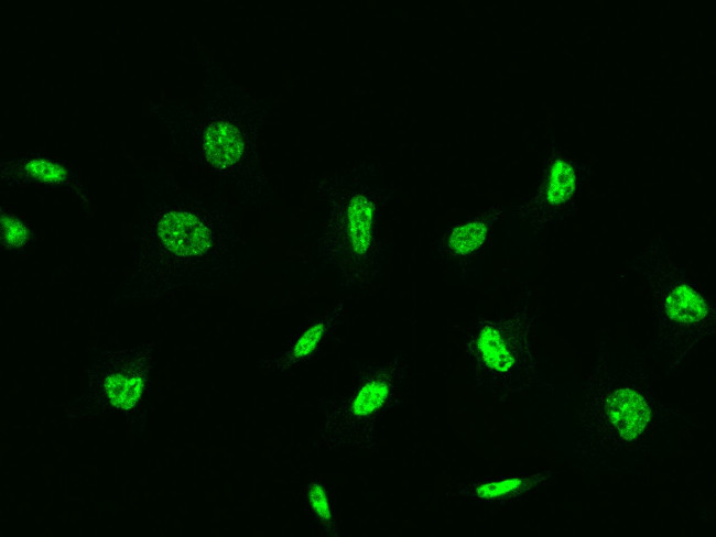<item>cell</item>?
Returning a JSON list of instances; mask_svg holds the SVG:
<instances>
[{"label": "cell", "mask_w": 716, "mask_h": 537, "mask_svg": "<svg viewBox=\"0 0 716 537\" xmlns=\"http://www.w3.org/2000/svg\"><path fill=\"white\" fill-rule=\"evenodd\" d=\"M503 216L505 207L492 204L453 222L437 239L435 251L438 259L456 267L473 264L489 250Z\"/></svg>", "instance_id": "cell-11"}, {"label": "cell", "mask_w": 716, "mask_h": 537, "mask_svg": "<svg viewBox=\"0 0 716 537\" xmlns=\"http://www.w3.org/2000/svg\"><path fill=\"white\" fill-rule=\"evenodd\" d=\"M198 101L159 97L148 105L173 152L226 185L243 205L260 208L273 197L262 158L272 119L269 102L213 59H200Z\"/></svg>", "instance_id": "cell-3"}, {"label": "cell", "mask_w": 716, "mask_h": 537, "mask_svg": "<svg viewBox=\"0 0 716 537\" xmlns=\"http://www.w3.org/2000/svg\"><path fill=\"white\" fill-rule=\"evenodd\" d=\"M324 205L315 257L348 291L368 292L382 277L387 246L382 217L390 191L373 162L328 173L315 184Z\"/></svg>", "instance_id": "cell-4"}, {"label": "cell", "mask_w": 716, "mask_h": 537, "mask_svg": "<svg viewBox=\"0 0 716 537\" xmlns=\"http://www.w3.org/2000/svg\"><path fill=\"white\" fill-rule=\"evenodd\" d=\"M154 351L153 341L98 351L87 370L84 407L95 414L134 409L149 390Z\"/></svg>", "instance_id": "cell-8"}, {"label": "cell", "mask_w": 716, "mask_h": 537, "mask_svg": "<svg viewBox=\"0 0 716 537\" xmlns=\"http://www.w3.org/2000/svg\"><path fill=\"white\" fill-rule=\"evenodd\" d=\"M650 294L653 347L668 374L681 372L716 333V308L703 286L658 238L629 262Z\"/></svg>", "instance_id": "cell-5"}, {"label": "cell", "mask_w": 716, "mask_h": 537, "mask_svg": "<svg viewBox=\"0 0 716 537\" xmlns=\"http://www.w3.org/2000/svg\"><path fill=\"white\" fill-rule=\"evenodd\" d=\"M346 309L344 302H337L323 315L310 320L282 351L259 361L261 370L284 375L314 360L340 325Z\"/></svg>", "instance_id": "cell-12"}, {"label": "cell", "mask_w": 716, "mask_h": 537, "mask_svg": "<svg viewBox=\"0 0 716 537\" xmlns=\"http://www.w3.org/2000/svg\"><path fill=\"white\" fill-rule=\"evenodd\" d=\"M1 245L11 255L25 253L35 242L33 226L15 209L1 206Z\"/></svg>", "instance_id": "cell-15"}, {"label": "cell", "mask_w": 716, "mask_h": 537, "mask_svg": "<svg viewBox=\"0 0 716 537\" xmlns=\"http://www.w3.org/2000/svg\"><path fill=\"white\" fill-rule=\"evenodd\" d=\"M641 353L599 340L563 409L565 452L593 473H629L665 438L675 413L659 398Z\"/></svg>", "instance_id": "cell-2"}, {"label": "cell", "mask_w": 716, "mask_h": 537, "mask_svg": "<svg viewBox=\"0 0 716 537\" xmlns=\"http://www.w3.org/2000/svg\"><path fill=\"white\" fill-rule=\"evenodd\" d=\"M535 326L531 294L503 315L479 316L470 324L463 352L477 390L503 403L534 386L539 376Z\"/></svg>", "instance_id": "cell-6"}, {"label": "cell", "mask_w": 716, "mask_h": 537, "mask_svg": "<svg viewBox=\"0 0 716 537\" xmlns=\"http://www.w3.org/2000/svg\"><path fill=\"white\" fill-rule=\"evenodd\" d=\"M587 174L584 162L551 145L534 190L513 209L516 219L534 233L561 223L576 210Z\"/></svg>", "instance_id": "cell-9"}, {"label": "cell", "mask_w": 716, "mask_h": 537, "mask_svg": "<svg viewBox=\"0 0 716 537\" xmlns=\"http://www.w3.org/2000/svg\"><path fill=\"white\" fill-rule=\"evenodd\" d=\"M304 500L314 523L328 536L338 533V515L327 485L319 479H313L304 487Z\"/></svg>", "instance_id": "cell-14"}, {"label": "cell", "mask_w": 716, "mask_h": 537, "mask_svg": "<svg viewBox=\"0 0 716 537\" xmlns=\"http://www.w3.org/2000/svg\"><path fill=\"white\" fill-rule=\"evenodd\" d=\"M554 479L552 469L484 476L459 484L454 495L479 504H506L539 491Z\"/></svg>", "instance_id": "cell-13"}, {"label": "cell", "mask_w": 716, "mask_h": 537, "mask_svg": "<svg viewBox=\"0 0 716 537\" xmlns=\"http://www.w3.org/2000/svg\"><path fill=\"white\" fill-rule=\"evenodd\" d=\"M0 179L7 188H35L66 194L86 211H90L94 204V196L83 175L66 161L43 151L2 157Z\"/></svg>", "instance_id": "cell-10"}, {"label": "cell", "mask_w": 716, "mask_h": 537, "mask_svg": "<svg viewBox=\"0 0 716 537\" xmlns=\"http://www.w3.org/2000/svg\"><path fill=\"white\" fill-rule=\"evenodd\" d=\"M138 174L127 296L159 299L185 288H216L251 267L253 249L225 202L185 186L164 166Z\"/></svg>", "instance_id": "cell-1"}, {"label": "cell", "mask_w": 716, "mask_h": 537, "mask_svg": "<svg viewBox=\"0 0 716 537\" xmlns=\"http://www.w3.org/2000/svg\"><path fill=\"white\" fill-rule=\"evenodd\" d=\"M406 370L403 353L361 368L351 387L327 406L315 446L329 451L373 450L379 421L400 402Z\"/></svg>", "instance_id": "cell-7"}]
</instances>
